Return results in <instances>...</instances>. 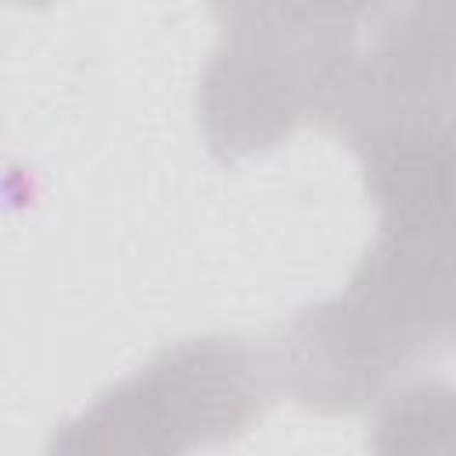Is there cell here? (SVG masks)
Listing matches in <instances>:
<instances>
[{
	"label": "cell",
	"instance_id": "obj_2",
	"mask_svg": "<svg viewBox=\"0 0 456 456\" xmlns=\"http://www.w3.org/2000/svg\"><path fill=\"white\" fill-rule=\"evenodd\" d=\"M217 46L200 78V125L217 160H242L324 121L381 0H207Z\"/></svg>",
	"mask_w": 456,
	"mask_h": 456
},
{
	"label": "cell",
	"instance_id": "obj_3",
	"mask_svg": "<svg viewBox=\"0 0 456 456\" xmlns=\"http://www.w3.org/2000/svg\"><path fill=\"white\" fill-rule=\"evenodd\" d=\"M278 392L267 346L185 338L61 424L50 452H189L249 431Z\"/></svg>",
	"mask_w": 456,
	"mask_h": 456
},
{
	"label": "cell",
	"instance_id": "obj_4",
	"mask_svg": "<svg viewBox=\"0 0 456 456\" xmlns=\"http://www.w3.org/2000/svg\"><path fill=\"white\" fill-rule=\"evenodd\" d=\"M431 125H456V4L381 0L321 128L349 146Z\"/></svg>",
	"mask_w": 456,
	"mask_h": 456
},
{
	"label": "cell",
	"instance_id": "obj_1",
	"mask_svg": "<svg viewBox=\"0 0 456 456\" xmlns=\"http://www.w3.org/2000/svg\"><path fill=\"white\" fill-rule=\"evenodd\" d=\"M267 349L278 392L314 413L378 406L456 356V214H381L346 289L303 306Z\"/></svg>",
	"mask_w": 456,
	"mask_h": 456
},
{
	"label": "cell",
	"instance_id": "obj_5",
	"mask_svg": "<svg viewBox=\"0 0 456 456\" xmlns=\"http://www.w3.org/2000/svg\"><path fill=\"white\" fill-rule=\"evenodd\" d=\"M370 445L378 452H456V385L424 381L410 388H395L381 403V417L374 424Z\"/></svg>",
	"mask_w": 456,
	"mask_h": 456
}]
</instances>
